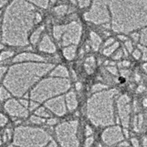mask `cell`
<instances>
[{
  "label": "cell",
  "mask_w": 147,
  "mask_h": 147,
  "mask_svg": "<svg viewBox=\"0 0 147 147\" xmlns=\"http://www.w3.org/2000/svg\"><path fill=\"white\" fill-rule=\"evenodd\" d=\"M132 143H133V144L135 146L138 147V141L136 140V139H133V140H132Z\"/></svg>",
  "instance_id": "1"
},
{
  "label": "cell",
  "mask_w": 147,
  "mask_h": 147,
  "mask_svg": "<svg viewBox=\"0 0 147 147\" xmlns=\"http://www.w3.org/2000/svg\"><path fill=\"white\" fill-rule=\"evenodd\" d=\"M91 142H92V139H89V140L87 141V145H86V146L89 147V146H90V144H91Z\"/></svg>",
  "instance_id": "2"
}]
</instances>
